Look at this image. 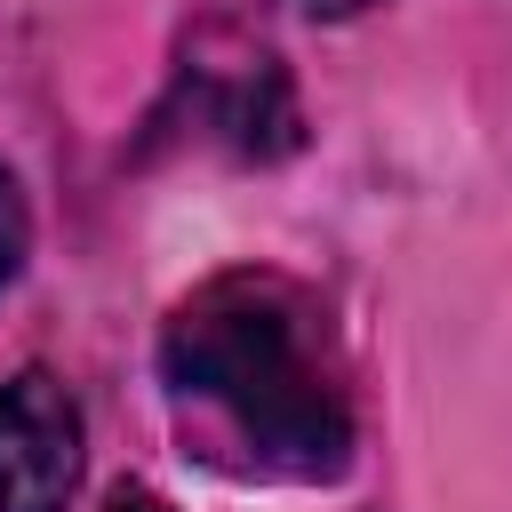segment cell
I'll list each match as a JSON object with an SVG mask.
<instances>
[{
  "label": "cell",
  "mask_w": 512,
  "mask_h": 512,
  "mask_svg": "<svg viewBox=\"0 0 512 512\" xmlns=\"http://www.w3.org/2000/svg\"><path fill=\"white\" fill-rule=\"evenodd\" d=\"M160 368L176 384V400H200L256 472H288V480H320L344 464L352 424L344 400L328 392L312 344H304V312L288 304L280 280H208L160 336Z\"/></svg>",
  "instance_id": "1"
},
{
  "label": "cell",
  "mask_w": 512,
  "mask_h": 512,
  "mask_svg": "<svg viewBox=\"0 0 512 512\" xmlns=\"http://www.w3.org/2000/svg\"><path fill=\"white\" fill-rule=\"evenodd\" d=\"M80 480V408L48 368L0 384V512H64Z\"/></svg>",
  "instance_id": "2"
},
{
  "label": "cell",
  "mask_w": 512,
  "mask_h": 512,
  "mask_svg": "<svg viewBox=\"0 0 512 512\" xmlns=\"http://www.w3.org/2000/svg\"><path fill=\"white\" fill-rule=\"evenodd\" d=\"M16 264H24V200H16V184H8V168H0V288H8Z\"/></svg>",
  "instance_id": "3"
},
{
  "label": "cell",
  "mask_w": 512,
  "mask_h": 512,
  "mask_svg": "<svg viewBox=\"0 0 512 512\" xmlns=\"http://www.w3.org/2000/svg\"><path fill=\"white\" fill-rule=\"evenodd\" d=\"M112 512H168L160 496H112Z\"/></svg>",
  "instance_id": "4"
},
{
  "label": "cell",
  "mask_w": 512,
  "mask_h": 512,
  "mask_svg": "<svg viewBox=\"0 0 512 512\" xmlns=\"http://www.w3.org/2000/svg\"><path fill=\"white\" fill-rule=\"evenodd\" d=\"M304 8H320V16H352V8H368V0H304Z\"/></svg>",
  "instance_id": "5"
}]
</instances>
